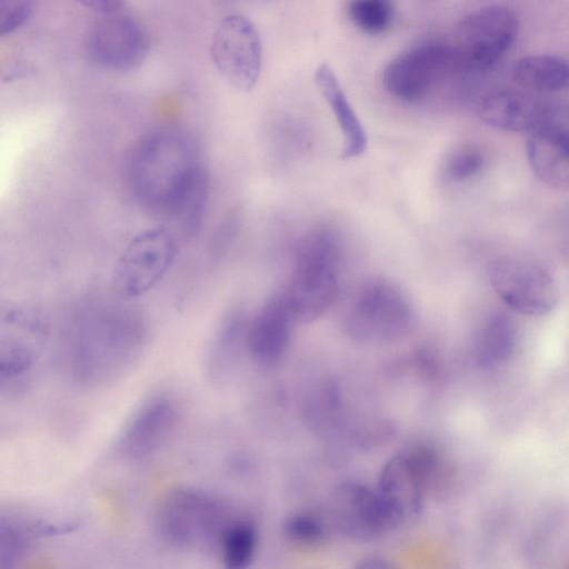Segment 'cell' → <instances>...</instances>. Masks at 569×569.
I'll return each instance as SVG.
<instances>
[{
    "mask_svg": "<svg viewBox=\"0 0 569 569\" xmlns=\"http://www.w3.org/2000/svg\"><path fill=\"white\" fill-rule=\"evenodd\" d=\"M124 173L140 207L188 236L198 231L210 181L200 149L188 131L162 126L144 132L128 152Z\"/></svg>",
    "mask_w": 569,
    "mask_h": 569,
    "instance_id": "obj_1",
    "label": "cell"
},
{
    "mask_svg": "<svg viewBox=\"0 0 569 569\" xmlns=\"http://www.w3.org/2000/svg\"><path fill=\"white\" fill-rule=\"evenodd\" d=\"M343 243L331 227L317 226L300 238L284 293L297 322H311L326 313L339 295Z\"/></svg>",
    "mask_w": 569,
    "mask_h": 569,
    "instance_id": "obj_2",
    "label": "cell"
},
{
    "mask_svg": "<svg viewBox=\"0 0 569 569\" xmlns=\"http://www.w3.org/2000/svg\"><path fill=\"white\" fill-rule=\"evenodd\" d=\"M234 519L229 507L217 497L201 489L179 487L162 499L157 529L176 548L218 549L223 532Z\"/></svg>",
    "mask_w": 569,
    "mask_h": 569,
    "instance_id": "obj_3",
    "label": "cell"
},
{
    "mask_svg": "<svg viewBox=\"0 0 569 569\" xmlns=\"http://www.w3.org/2000/svg\"><path fill=\"white\" fill-rule=\"evenodd\" d=\"M415 323V310L406 293L382 279L359 288L342 320L348 337L370 345L399 341L411 332Z\"/></svg>",
    "mask_w": 569,
    "mask_h": 569,
    "instance_id": "obj_4",
    "label": "cell"
},
{
    "mask_svg": "<svg viewBox=\"0 0 569 569\" xmlns=\"http://www.w3.org/2000/svg\"><path fill=\"white\" fill-rule=\"evenodd\" d=\"M516 13L505 6H488L463 17L450 43L458 70L482 71L495 66L518 34Z\"/></svg>",
    "mask_w": 569,
    "mask_h": 569,
    "instance_id": "obj_5",
    "label": "cell"
},
{
    "mask_svg": "<svg viewBox=\"0 0 569 569\" xmlns=\"http://www.w3.org/2000/svg\"><path fill=\"white\" fill-rule=\"evenodd\" d=\"M210 58L219 76L232 89L251 91L262 67V43L254 24L239 13L224 16L212 33Z\"/></svg>",
    "mask_w": 569,
    "mask_h": 569,
    "instance_id": "obj_6",
    "label": "cell"
},
{
    "mask_svg": "<svg viewBox=\"0 0 569 569\" xmlns=\"http://www.w3.org/2000/svg\"><path fill=\"white\" fill-rule=\"evenodd\" d=\"M178 252L177 242L164 227L136 234L119 258L113 287L122 299H133L151 290L169 271Z\"/></svg>",
    "mask_w": 569,
    "mask_h": 569,
    "instance_id": "obj_7",
    "label": "cell"
},
{
    "mask_svg": "<svg viewBox=\"0 0 569 569\" xmlns=\"http://www.w3.org/2000/svg\"><path fill=\"white\" fill-rule=\"evenodd\" d=\"M438 462L435 451L420 447L396 455L381 469L377 491L400 526L421 513Z\"/></svg>",
    "mask_w": 569,
    "mask_h": 569,
    "instance_id": "obj_8",
    "label": "cell"
},
{
    "mask_svg": "<svg viewBox=\"0 0 569 569\" xmlns=\"http://www.w3.org/2000/svg\"><path fill=\"white\" fill-rule=\"evenodd\" d=\"M329 517L340 533L361 542L379 540L400 527L377 490L351 480L332 491Z\"/></svg>",
    "mask_w": 569,
    "mask_h": 569,
    "instance_id": "obj_9",
    "label": "cell"
},
{
    "mask_svg": "<svg viewBox=\"0 0 569 569\" xmlns=\"http://www.w3.org/2000/svg\"><path fill=\"white\" fill-rule=\"evenodd\" d=\"M458 70L450 44L430 42L390 60L382 71L386 91L406 102L425 99L449 73Z\"/></svg>",
    "mask_w": 569,
    "mask_h": 569,
    "instance_id": "obj_10",
    "label": "cell"
},
{
    "mask_svg": "<svg viewBox=\"0 0 569 569\" xmlns=\"http://www.w3.org/2000/svg\"><path fill=\"white\" fill-rule=\"evenodd\" d=\"M489 278L501 300L519 313L543 316L557 306V283L551 274L537 263L505 257L491 264Z\"/></svg>",
    "mask_w": 569,
    "mask_h": 569,
    "instance_id": "obj_11",
    "label": "cell"
},
{
    "mask_svg": "<svg viewBox=\"0 0 569 569\" xmlns=\"http://www.w3.org/2000/svg\"><path fill=\"white\" fill-rule=\"evenodd\" d=\"M91 28L87 52L99 68L109 71H130L138 68L149 51V37L139 21L129 14H102Z\"/></svg>",
    "mask_w": 569,
    "mask_h": 569,
    "instance_id": "obj_12",
    "label": "cell"
},
{
    "mask_svg": "<svg viewBox=\"0 0 569 569\" xmlns=\"http://www.w3.org/2000/svg\"><path fill=\"white\" fill-rule=\"evenodd\" d=\"M47 336L48 326L39 312L0 303V383L13 381L29 371Z\"/></svg>",
    "mask_w": 569,
    "mask_h": 569,
    "instance_id": "obj_13",
    "label": "cell"
},
{
    "mask_svg": "<svg viewBox=\"0 0 569 569\" xmlns=\"http://www.w3.org/2000/svg\"><path fill=\"white\" fill-rule=\"evenodd\" d=\"M297 323L284 290L271 296L249 318L247 352L259 366L270 368L286 356Z\"/></svg>",
    "mask_w": 569,
    "mask_h": 569,
    "instance_id": "obj_14",
    "label": "cell"
},
{
    "mask_svg": "<svg viewBox=\"0 0 569 569\" xmlns=\"http://www.w3.org/2000/svg\"><path fill=\"white\" fill-rule=\"evenodd\" d=\"M478 114L491 127L516 132H531L565 116L558 107L525 89L486 94L478 104Z\"/></svg>",
    "mask_w": 569,
    "mask_h": 569,
    "instance_id": "obj_15",
    "label": "cell"
},
{
    "mask_svg": "<svg viewBox=\"0 0 569 569\" xmlns=\"http://www.w3.org/2000/svg\"><path fill=\"white\" fill-rule=\"evenodd\" d=\"M178 418V408L171 399L157 397L149 400L124 427L118 442L120 455L130 461L153 456L171 437Z\"/></svg>",
    "mask_w": 569,
    "mask_h": 569,
    "instance_id": "obj_16",
    "label": "cell"
},
{
    "mask_svg": "<svg viewBox=\"0 0 569 569\" xmlns=\"http://www.w3.org/2000/svg\"><path fill=\"white\" fill-rule=\"evenodd\" d=\"M527 158L535 176L546 186L567 190L569 186V136L561 120L529 132Z\"/></svg>",
    "mask_w": 569,
    "mask_h": 569,
    "instance_id": "obj_17",
    "label": "cell"
},
{
    "mask_svg": "<svg viewBox=\"0 0 569 569\" xmlns=\"http://www.w3.org/2000/svg\"><path fill=\"white\" fill-rule=\"evenodd\" d=\"M248 321L246 312L234 309L217 327L203 360L204 375L211 383L226 385L233 377L242 356L248 353Z\"/></svg>",
    "mask_w": 569,
    "mask_h": 569,
    "instance_id": "obj_18",
    "label": "cell"
},
{
    "mask_svg": "<svg viewBox=\"0 0 569 569\" xmlns=\"http://www.w3.org/2000/svg\"><path fill=\"white\" fill-rule=\"evenodd\" d=\"M315 82L341 131L343 138L341 158L359 157L367 148V134L336 73L328 63L323 62L317 67Z\"/></svg>",
    "mask_w": 569,
    "mask_h": 569,
    "instance_id": "obj_19",
    "label": "cell"
},
{
    "mask_svg": "<svg viewBox=\"0 0 569 569\" xmlns=\"http://www.w3.org/2000/svg\"><path fill=\"white\" fill-rule=\"evenodd\" d=\"M74 526L0 515V569L14 566L39 538L72 531Z\"/></svg>",
    "mask_w": 569,
    "mask_h": 569,
    "instance_id": "obj_20",
    "label": "cell"
},
{
    "mask_svg": "<svg viewBox=\"0 0 569 569\" xmlns=\"http://www.w3.org/2000/svg\"><path fill=\"white\" fill-rule=\"evenodd\" d=\"M517 330L505 313L490 315L478 329L473 341V359L480 369L505 363L513 353Z\"/></svg>",
    "mask_w": 569,
    "mask_h": 569,
    "instance_id": "obj_21",
    "label": "cell"
},
{
    "mask_svg": "<svg viewBox=\"0 0 569 569\" xmlns=\"http://www.w3.org/2000/svg\"><path fill=\"white\" fill-rule=\"evenodd\" d=\"M515 81L530 92H556L568 84L569 68L565 59L550 54L523 57L512 69Z\"/></svg>",
    "mask_w": 569,
    "mask_h": 569,
    "instance_id": "obj_22",
    "label": "cell"
},
{
    "mask_svg": "<svg viewBox=\"0 0 569 569\" xmlns=\"http://www.w3.org/2000/svg\"><path fill=\"white\" fill-rule=\"evenodd\" d=\"M257 528L249 520L237 518L223 532L218 550L224 567L230 569L247 568L258 549Z\"/></svg>",
    "mask_w": 569,
    "mask_h": 569,
    "instance_id": "obj_23",
    "label": "cell"
},
{
    "mask_svg": "<svg viewBox=\"0 0 569 569\" xmlns=\"http://www.w3.org/2000/svg\"><path fill=\"white\" fill-rule=\"evenodd\" d=\"M347 14L360 31L378 36L390 28L393 20V6L391 0H350Z\"/></svg>",
    "mask_w": 569,
    "mask_h": 569,
    "instance_id": "obj_24",
    "label": "cell"
},
{
    "mask_svg": "<svg viewBox=\"0 0 569 569\" xmlns=\"http://www.w3.org/2000/svg\"><path fill=\"white\" fill-rule=\"evenodd\" d=\"M485 163L486 157L479 148L461 147L446 159L443 176L451 182H465L480 173Z\"/></svg>",
    "mask_w": 569,
    "mask_h": 569,
    "instance_id": "obj_25",
    "label": "cell"
},
{
    "mask_svg": "<svg viewBox=\"0 0 569 569\" xmlns=\"http://www.w3.org/2000/svg\"><path fill=\"white\" fill-rule=\"evenodd\" d=\"M283 532L290 542L310 547L322 541L325 527L318 517L303 512L290 516L284 522Z\"/></svg>",
    "mask_w": 569,
    "mask_h": 569,
    "instance_id": "obj_26",
    "label": "cell"
},
{
    "mask_svg": "<svg viewBox=\"0 0 569 569\" xmlns=\"http://www.w3.org/2000/svg\"><path fill=\"white\" fill-rule=\"evenodd\" d=\"M32 8L33 0H0V37L23 26Z\"/></svg>",
    "mask_w": 569,
    "mask_h": 569,
    "instance_id": "obj_27",
    "label": "cell"
},
{
    "mask_svg": "<svg viewBox=\"0 0 569 569\" xmlns=\"http://www.w3.org/2000/svg\"><path fill=\"white\" fill-rule=\"evenodd\" d=\"M83 7L96 11L100 14H109L117 12L123 0H76Z\"/></svg>",
    "mask_w": 569,
    "mask_h": 569,
    "instance_id": "obj_28",
    "label": "cell"
},
{
    "mask_svg": "<svg viewBox=\"0 0 569 569\" xmlns=\"http://www.w3.org/2000/svg\"><path fill=\"white\" fill-rule=\"evenodd\" d=\"M358 567H360V568H385V567H389V565L387 562H385V560L381 558L371 557V558L363 559L362 563H360Z\"/></svg>",
    "mask_w": 569,
    "mask_h": 569,
    "instance_id": "obj_29",
    "label": "cell"
}]
</instances>
